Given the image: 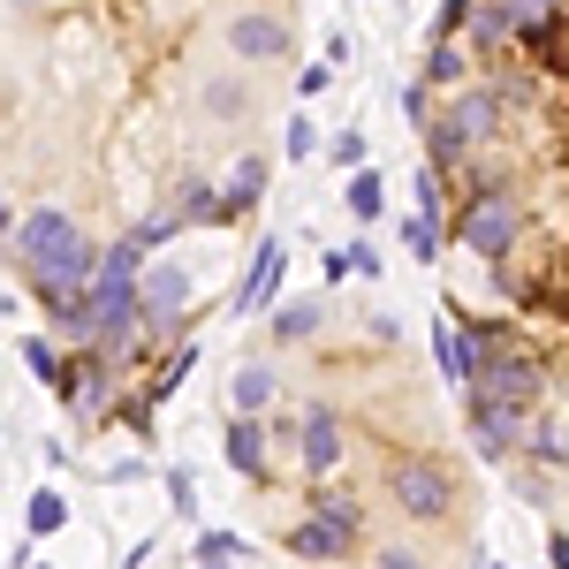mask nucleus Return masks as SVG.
<instances>
[{
    "label": "nucleus",
    "instance_id": "f257e3e1",
    "mask_svg": "<svg viewBox=\"0 0 569 569\" xmlns=\"http://www.w3.org/2000/svg\"><path fill=\"white\" fill-rule=\"evenodd\" d=\"M16 259L39 273V297L46 305H77L84 297V281H91V243H84V228L69 213H31L23 228H16Z\"/></svg>",
    "mask_w": 569,
    "mask_h": 569
},
{
    "label": "nucleus",
    "instance_id": "f03ea898",
    "mask_svg": "<svg viewBox=\"0 0 569 569\" xmlns=\"http://www.w3.org/2000/svg\"><path fill=\"white\" fill-rule=\"evenodd\" d=\"M501 130V91H463V99H448V114H440L433 130V160L440 168H456L471 144H486V137Z\"/></svg>",
    "mask_w": 569,
    "mask_h": 569
},
{
    "label": "nucleus",
    "instance_id": "7ed1b4c3",
    "mask_svg": "<svg viewBox=\"0 0 569 569\" xmlns=\"http://www.w3.org/2000/svg\"><path fill=\"white\" fill-rule=\"evenodd\" d=\"M471 380H479V402L501 410V418H525L531 402H539V372H531L525 357L486 350V357H471Z\"/></svg>",
    "mask_w": 569,
    "mask_h": 569
},
{
    "label": "nucleus",
    "instance_id": "20e7f679",
    "mask_svg": "<svg viewBox=\"0 0 569 569\" xmlns=\"http://www.w3.org/2000/svg\"><path fill=\"white\" fill-rule=\"evenodd\" d=\"M463 243H471L479 259H501V251L517 243V206H509V198H479V206L463 213Z\"/></svg>",
    "mask_w": 569,
    "mask_h": 569
},
{
    "label": "nucleus",
    "instance_id": "39448f33",
    "mask_svg": "<svg viewBox=\"0 0 569 569\" xmlns=\"http://www.w3.org/2000/svg\"><path fill=\"white\" fill-rule=\"evenodd\" d=\"M395 501H402L418 525H440V509H448V479H440V463H395Z\"/></svg>",
    "mask_w": 569,
    "mask_h": 569
},
{
    "label": "nucleus",
    "instance_id": "423d86ee",
    "mask_svg": "<svg viewBox=\"0 0 569 569\" xmlns=\"http://www.w3.org/2000/svg\"><path fill=\"white\" fill-rule=\"evenodd\" d=\"M228 46H236V61H281L289 53V31L273 16H236L228 23Z\"/></svg>",
    "mask_w": 569,
    "mask_h": 569
},
{
    "label": "nucleus",
    "instance_id": "0eeeda50",
    "mask_svg": "<svg viewBox=\"0 0 569 569\" xmlns=\"http://www.w3.org/2000/svg\"><path fill=\"white\" fill-rule=\"evenodd\" d=\"M305 463H311V479H327L335 463H342V426H335V402H319L305 418Z\"/></svg>",
    "mask_w": 569,
    "mask_h": 569
},
{
    "label": "nucleus",
    "instance_id": "6e6552de",
    "mask_svg": "<svg viewBox=\"0 0 569 569\" xmlns=\"http://www.w3.org/2000/svg\"><path fill=\"white\" fill-rule=\"evenodd\" d=\"M357 539V517H335V509H319L305 531H297V555H319V562H335V555H350Z\"/></svg>",
    "mask_w": 569,
    "mask_h": 569
},
{
    "label": "nucleus",
    "instance_id": "1a4fd4ad",
    "mask_svg": "<svg viewBox=\"0 0 569 569\" xmlns=\"http://www.w3.org/2000/svg\"><path fill=\"white\" fill-rule=\"evenodd\" d=\"M273 289H281V243L266 236V243H259V266H251V281L236 289V311H266V305H273Z\"/></svg>",
    "mask_w": 569,
    "mask_h": 569
},
{
    "label": "nucleus",
    "instance_id": "9d476101",
    "mask_svg": "<svg viewBox=\"0 0 569 569\" xmlns=\"http://www.w3.org/2000/svg\"><path fill=\"white\" fill-rule=\"evenodd\" d=\"M182 297H190V273H182V266H152V273H144V311H152V319H176Z\"/></svg>",
    "mask_w": 569,
    "mask_h": 569
},
{
    "label": "nucleus",
    "instance_id": "9b49d317",
    "mask_svg": "<svg viewBox=\"0 0 569 569\" xmlns=\"http://www.w3.org/2000/svg\"><path fill=\"white\" fill-rule=\"evenodd\" d=\"M517 23H525L517 0H479V8H471V39H479V46H501Z\"/></svg>",
    "mask_w": 569,
    "mask_h": 569
},
{
    "label": "nucleus",
    "instance_id": "f8f14e48",
    "mask_svg": "<svg viewBox=\"0 0 569 569\" xmlns=\"http://www.w3.org/2000/svg\"><path fill=\"white\" fill-rule=\"evenodd\" d=\"M53 380H61V402H69V410H99V395H107L99 365H69V372H53Z\"/></svg>",
    "mask_w": 569,
    "mask_h": 569
},
{
    "label": "nucleus",
    "instance_id": "ddd939ff",
    "mask_svg": "<svg viewBox=\"0 0 569 569\" xmlns=\"http://www.w3.org/2000/svg\"><path fill=\"white\" fill-rule=\"evenodd\" d=\"M433 357L448 380H471V335L463 327H433Z\"/></svg>",
    "mask_w": 569,
    "mask_h": 569
},
{
    "label": "nucleus",
    "instance_id": "4468645a",
    "mask_svg": "<svg viewBox=\"0 0 569 569\" xmlns=\"http://www.w3.org/2000/svg\"><path fill=\"white\" fill-rule=\"evenodd\" d=\"M228 463H236V471H251V479L266 471V440H259L251 418H243V426H228Z\"/></svg>",
    "mask_w": 569,
    "mask_h": 569
},
{
    "label": "nucleus",
    "instance_id": "2eb2a0df",
    "mask_svg": "<svg viewBox=\"0 0 569 569\" xmlns=\"http://www.w3.org/2000/svg\"><path fill=\"white\" fill-rule=\"evenodd\" d=\"M266 402H273V372H259V365H243V372H236V410H243V418H259Z\"/></svg>",
    "mask_w": 569,
    "mask_h": 569
},
{
    "label": "nucleus",
    "instance_id": "dca6fc26",
    "mask_svg": "<svg viewBox=\"0 0 569 569\" xmlns=\"http://www.w3.org/2000/svg\"><path fill=\"white\" fill-rule=\"evenodd\" d=\"M243 107H251V91L236 84V77H220V84H206V114H213V122H236Z\"/></svg>",
    "mask_w": 569,
    "mask_h": 569
},
{
    "label": "nucleus",
    "instance_id": "f3484780",
    "mask_svg": "<svg viewBox=\"0 0 569 569\" xmlns=\"http://www.w3.org/2000/svg\"><path fill=\"white\" fill-rule=\"evenodd\" d=\"M61 525H69V501L61 493H31V539H53Z\"/></svg>",
    "mask_w": 569,
    "mask_h": 569
},
{
    "label": "nucleus",
    "instance_id": "a211bd4d",
    "mask_svg": "<svg viewBox=\"0 0 569 569\" xmlns=\"http://www.w3.org/2000/svg\"><path fill=\"white\" fill-rule=\"evenodd\" d=\"M380 206H388V182H380V176H350V213L357 220H380Z\"/></svg>",
    "mask_w": 569,
    "mask_h": 569
},
{
    "label": "nucleus",
    "instance_id": "6ab92c4d",
    "mask_svg": "<svg viewBox=\"0 0 569 569\" xmlns=\"http://www.w3.org/2000/svg\"><path fill=\"white\" fill-rule=\"evenodd\" d=\"M273 335H281V342H305V335H319V305H289L281 319H273Z\"/></svg>",
    "mask_w": 569,
    "mask_h": 569
},
{
    "label": "nucleus",
    "instance_id": "aec40b11",
    "mask_svg": "<svg viewBox=\"0 0 569 569\" xmlns=\"http://www.w3.org/2000/svg\"><path fill=\"white\" fill-rule=\"evenodd\" d=\"M176 228H182L176 213H160V220H144V228H137L130 243H137V251H160V243H168V236H176Z\"/></svg>",
    "mask_w": 569,
    "mask_h": 569
},
{
    "label": "nucleus",
    "instance_id": "412c9836",
    "mask_svg": "<svg viewBox=\"0 0 569 569\" xmlns=\"http://www.w3.org/2000/svg\"><path fill=\"white\" fill-rule=\"evenodd\" d=\"M402 243H410V259H440V236H433V220H426V213L410 220V236H402Z\"/></svg>",
    "mask_w": 569,
    "mask_h": 569
},
{
    "label": "nucleus",
    "instance_id": "4be33fe9",
    "mask_svg": "<svg viewBox=\"0 0 569 569\" xmlns=\"http://www.w3.org/2000/svg\"><path fill=\"white\" fill-rule=\"evenodd\" d=\"M426 77H433V84H456V77H463V53H456V46H433Z\"/></svg>",
    "mask_w": 569,
    "mask_h": 569
},
{
    "label": "nucleus",
    "instance_id": "5701e85b",
    "mask_svg": "<svg viewBox=\"0 0 569 569\" xmlns=\"http://www.w3.org/2000/svg\"><path fill=\"white\" fill-rule=\"evenodd\" d=\"M357 160H365V137L342 130V137H335V168H357Z\"/></svg>",
    "mask_w": 569,
    "mask_h": 569
},
{
    "label": "nucleus",
    "instance_id": "b1692460",
    "mask_svg": "<svg viewBox=\"0 0 569 569\" xmlns=\"http://www.w3.org/2000/svg\"><path fill=\"white\" fill-rule=\"evenodd\" d=\"M23 357H31V372H39V380H53V372H61V365H53V350H46V342H23Z\"/></svg>",
    "mask_w": 569,
    "mask_h": 569
},
{
    "label": "nucleus",
    "instance_id": "393cba45",
    "mask_svg": "<svg viewBox=\"0 0 569 569\" xmlns=\"http://www.w3.org/2000/svg\"><path fill=\"white\" fill-rule=\"evenodd\" d=\"M182 213H198V220H206V213H220V198H213V190H206V182H198V190L182 198Z\"/></svg>",
    "mask_w": 569,
    "mask_h": 569
},
{
    "label": "nucleus",
    "instance_id": "a878e982",
    "mask_svg": "<svg viewBox=\"0 0 569 569\" xmlns=\"http://www.w3.org/2000/svg\"><path fill=\"white\" fill-rule=\"evenodd\" d=\"M311 144H319V137H311V122H289V152H297V160H311Z\"/></svg>",
    "mask_w": 569,
    "mask_h": 569
},
{
    "label": "nucleus",
    "instance_id": "bb28decb",
    "mask_svg": "<svg viewBox=\"0 0 569 569\" xmlns=\"http://www.w3.org/2000/svg\"><path fill=\"white\" fill-rule=\"evenodd\" d=\"M380 569H426L418 555H402V547H380Z\"/></svg>",
    "mask_w": 569,
    "mask_h": 569
},
{
    "label": "nucleus",
    "instance_id": "cd10ccee",
    "mask_svg": "<svg viewBox=\"0 0 569 569\" xmlns=\"http://www.w3.org/2000/svg\"><path fill=\"white\" fill-rule=\"evenodd\" d=\"M547 562H555V569H569V539H562V531L547 539Z\"/></svg>",
    "mask_w": 569,
    "mask_h": 569
},
{
    "label": "nucleus",
    "instance_id": "c85d7f7f",
    "mask_svg": "<svg viewBox=\"0 0 569 569\" xmlns=\"http://www.w3.org/2000/svg\"><path fill=\"white\" fill-rule=\"evenodd\" d=\"M0 228H8V206H0Z\"/></svg>",
    "mask_w": 569,
    "mask_h": 569
},
{
    "label": "nucleus",
    "instance_id": "c756f323",
    "mask_svg": "<svg viewBox=\"0 0 569 569\" xmlns=\"http://www.w3.org/2000/svg\"><path fill=\"white\" fill-rule=\"evenodd\" d=\"M23 8H31V0H23Z\"/></svg>",
    "mask_w": 569,
    "mask_h": 569
},
{
    "label": "nucleus",
    "instance_id": "7c9ffc66",
    "mask_svg": "<svg viewBox=\"0 0 569 569\" xmlns=\"http://www.w3.org/2000/svg\"><path fill=\"white\" fill-rule=\"evenodd\" d=\"M213 569H220V562H213Z\"/></svg>",
    "mask_w": 569,
    "mask_h": 569
}]
</instances>
